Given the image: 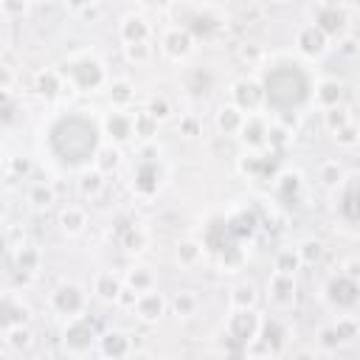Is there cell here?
I'll return each instance as SVG.
<instances>
[{
  "instance_id": "cell-1",
  "label": "cell",
  "mask_w": 360,
  "mask_h": 360,
  "mask_svg": "<svg viewBox=\"0 0 360 360\" xmlns=\"http://www.w3.org/2000/svg\"><path fill=\"white\" fill-rule=\"evenodd\" d=\"M51 149L62 163H84L93 158L98 132L82 115H65L51 127Z\"/></svg>"
},
{
  "instance_id": "cell-2",
  "label": "cell",
  "mask_w": 360,
  "mask_h": 360,
  "mask_svg": "<svg viewBox=\"0 0 360 360\" xmlns=\"http://www.w3.org/2000/svg\"><path fill=\"white\" fill-rule=\"evenodd\" d=\"M264 96L276 110H295L309 96V79L298 65H278L264 79Z\"/></svg>"
},
{
  "instance_id": "cell-3",
  "label": "cell",
  "mask_w": 360,
  "mask_h": 360,
  "mask_svg": "<svg viewBox=\"0 0 360 360\" xmlns=\"http://www.w3.org/2000/svg\"><path fill=\"white\" fill-rule=\"evenodd\" d=\"M338 287H340V295L335 292V298H338L340 304H352V301H354V287H352V284H346V281H340Z\"/></svg>"
},
{
  "instance_id": "cell-4",
  "label": "cell",
  "mask_w": 360,
  "mask_h": 360,
  "mask_svg": "<svg viewBox=\"0 0 360 360\" xmlns=\"http://www.w3.org/2000/svg\"><path fill=\"white\" fill-rule=\"evenodd\" d=\"M352 205H354V186H349V194H346V217H349V219H354V217H357Z\"/></svg>"
}]
</instances>
